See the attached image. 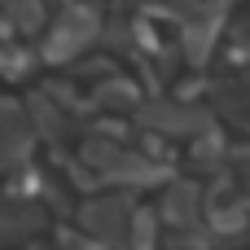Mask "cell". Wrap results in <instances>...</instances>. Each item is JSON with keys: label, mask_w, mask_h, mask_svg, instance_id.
Segmentation results:
<instances>
[{"label": "cell", "mask_w": 250, "mask_h": 250, "mask_svg": "<svg viewBox=\"0 0 250 250\" xmlns=\"http://www.w3.org/2000/svg\"><path fill=\"white\" fill-rule=\"evenodd\" d=\"M132 215H136V211H127L123 198H105V202H88L79 220H83V229H88L92 237H101L105 246H127Z\"/></svg>", "instance_id": "obj_1"}, {"label": "cell", "mask_w": 250, "mask_h": 250, "mask_svg": "<svg viewBox=\"0 0 250 250\" xmlns=\"http://www.w3.org/2000/svg\"><path fill=\"white\" fill-rule=\"evenodd\" d=\"M92 40V13H66L57 26H53V40L44 44V53H48V62H66L70 53H79L83 44Z\"/></svg>", "instance_id": "obj_2"}, {"label": "cell", "mask_w": 250, "mask_h": 250, "mask_svg": "<svg viewBox=\"0 0 250 250\" xmlns=\"http://www.w3.org/2000/svg\"><path fill=\"white\" fill-rule=\"evenodd\" d=\"M207 220H211L215 233H237V229H246V198H224V193H215V198L207 202Z\"/></svg>", "instance_id": "obj_3"}, {"label": "cell", "mask_w": 250, "mask_h": 250, "mask_svg": "<svg viewBox=\"0 0 250 250\" xmlns=\"http://www.w3.org/2000/svg\"><path fill=\"white\" fill-rule=\"evenodd\" d=\"M4 132H9V141H4V167L13 171V167L26 158V149H31V136H26V127H22V119H18V105H13V101L4 105Z\"/></svg>", "instance_id": "obj_4"}, {"label": "cell", "mask_w": 250, "mask_h": 250, "mask_svg": "<svg viewBox=\"0 0 250 250\" xmlns=\"http://www.w3.org/2000/svg\"><path fill=\"white\" fill-rule=\"evenodd\" d=\"M163 211H167V220H171V224L189 229V224L198 220V189H193V185H176V189H167Z\"/></svg>", "instance_id": "obj_5"}, {"label": "cell", "mask_w": 250, "mask_h": 250, "mask_svg": "<svg viewBox=\"0 0 250 250\" xmlns=\"http://www.w3.org/2000/svg\"><path fill=\"white\" fill-rule=\"evenodd\" d=\"M149 242H154V220L149 215H132V229H127V246L132 250H149Z\"/></svg>", "instance_id": "obj_6"}, {"label": "cell", "mask_w": 250, "mask_h": 250, "mask_svg": "<svg viewBox=\"0 0 250 250\" xmlns=\"http://www.w3.org/2000/svg\"><path fill=\"white\" fill-rule=\"evenodd\" d=\"M57 242H62L66 250H105V242H101V237H75V233H62Z\"/></svg>", "instance_id": "obj_7"}, {"label": "cell", "mask_w": 250, "mask_h": 250, "mask_svg": "<svg viewBox=\"0 0 250 250\" xmlns=\"http://www.w3.org/2000/svg\"><path fill=\"white\" fill-rule=\"evenodd\" d=\"M171 250H207V246H202V237H193V233H180V237H171Z\"/></svg>", "instance_id": "obj_8"}, {"label": "cell", "mask_w": 250, "mask_h": 250, "mask_svg": "<svg viewBox=\"0 0 250 250\" xmlns=\"http://www.w3.org/2000/svg\"><path fill=\"white\" fill-rule=\"evenodd\" d=\"M31 250H44V246H31Z\"/></svg>", "instance_id": "obj_9"}]
</instances>
